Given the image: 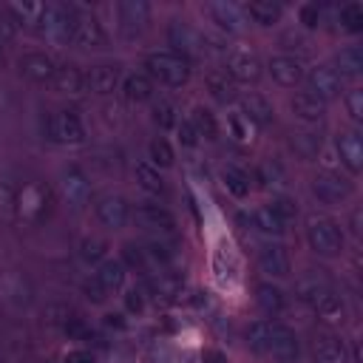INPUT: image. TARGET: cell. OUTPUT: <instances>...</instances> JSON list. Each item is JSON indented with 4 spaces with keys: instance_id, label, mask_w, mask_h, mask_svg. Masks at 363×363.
I'll use <instances>...</instances> for the list:
<instances>
[{
    "instance_id": "obj_1",
    "label": "cell",
    "mask_w": 363,
    "mask_h": 363,
    "mask_svg": "<svg viewBox=\"0 0 363 363\" xmlns=\"http://www.w3.org/2000/svg\"><path fill=\"white\" fill-rule=\"evenodd\" d=\"M247 343L275 360H295L298 357V335L278 320H255L247 326Z\"/></svg>"
},
{
    "instance_id": "obj_2",
    "label": "cell",
    "mask_w": 363,
    "mask_h": 363,
    "mask_svg": "<svg viewBox=\"0 0 363 363\" xmlns=\"http://www.w3.org/2000/svg\"><path fill=\"white\" fill-rule=\"evenodd\" d=\"M295 295H298L312 312H318V315L326 318V320L343 318V298L337 295V289H335L332 284H326V281H320V278H303V281H298Z\"/></svg>"
},
{
    "instance_id": "obj_3",
    "label": "cell",
    "mask_w": 363,
    "mask_h": 363,
    "mask_svg": "<svg viewBox=\"0 0 363 363\" xmlns=\"http://www.w3.org/2000/svg\"><path fill=\"white\" fill-rule=\"evenodd\" d=\"M306 244L320 258H337L343 252L346 235L343 227L329 216H309L306 218Z\"/></svg>"
},
{
    "instance_id": "obj_4",
    "label": "cell",
    "mask_w": 363,
    "mask_h": 363,
    "mask_svg": "<svg viewBox=\"0 0 363 363\" xmlns=\"http://www.w3.org/2000/svg\"><path fill=\"white\" fill-rule=\"evenodd\" d=\"M190 62L176 51H150L145 57V74L167 88H182L190 82Z\"/></svg>"
},
{
    "instance_id": "obj_5",
    "label": "cell",
    "mask_w": 363,
    "mask_h": 363,
    "mask_svg": "<svg viewBox=\"0 0 363 363\" xmlns=\"http://www.w3.org/2000/svg\"><path fill=\"white\" fill-rule=\"evenodd\" d=\"M37 28L40 34L48 40V43H68L71 40V28H74V9L71 6H62V3H48L43 6V14L37 20Z\"/></svg>"
},
{
    "instance_id": "obj_6",
    "label": "cell",
    "mask_w": 363,
    "mask_h": 363,
    "mask_svg": "<svg viewBox=\"0 0 363 363\" xmlns=\"http://www.w3.org/2000/svg\"><path fill=\"white\" fill-rule=\"evenodd\" d=\"M309 190H312V196H315L320 204L337 207V204H343V201L354 193V184H352L346 176L335 173V170H320V173L312 176Z\"/></svg>"
},
{
    "instance_id": "obj_7",
    "label": "cell",
    "mask_w": 363,
    "mask_h": 363,
    "mask_svg": "<svg viewBox=\"0 0 363 363\" xmlns=\"http://www.w3.org/2000/svg\"><path fill=\"white\" fill-rule=\"evenodd\" d=\"M167 43L187 62L207 54V37L199 28H193L190 23H184V20H170V26H167Z\"/></svg>"
},
{
    "instance_id": "obj_8",
    "label": "cell",
    "mask_w": 363,
    "mask_h": 363,
    "mask_svg": "<svg viewBox=\"0 0 363 363\" xmlns=\"http://www.w3.org/2000/svg\"><path fill=\"white\" fill-rule=\"evenodd\" d=\"M303 79H306V91L309 94H315L318 99H323V102H329V99H335L340 91H343V77L337 74V68L332 65V62H318V65H312L306 74H303Z\"/></svg>"
},
{
    "instance_id": "obj_9",
    "label": "cell",
    "mask_w": 363,
    "mask_h": 363,
    "mask_svg": "<svg viewBox=\"0 0 363 363\" xmlns=\"http://www.w3.org/2000/svg\"><path fill=\"white\" fill-rule=\"evenodd\" d=\"M71 43L82 45V48H94V51H102L108 48V34H105V26L88 14V11H77L74 9V28H71Z\"/></svg>"
},
{
    "instance_id": "obj_10",
    "label": "cell",
    "mask_w": 363,
    "mask_h": 363,
    "mask_svg": "<svg viewBox=\"0 0 363 363\" xmlns=\"http://www.w3.org/2000/svg\"><path fill=\"white\" fill-rule=\"evenodd\" d=\"M45 130H48V139L57 142V145H79V142H85V128H82L79 116L71 113V111L51 113Z\"/></svg>"
},
{
    "instance_id": "obj_11",
    "label": "cell",
    "mask_w": 363,
    "mask_h": 363,
    "mask_svg": "<svg viewBox=\"0 0 363 363\" xmlns=\"http://www.w3.org/2000/svg\"><path fill=\"white\" fill-rule=\"evenodd\" d=\"M60 193L62 199L74 207V210H82L91 199V184H88V176L77 167V164H65L60 170Z\"/></svg>"
},
{
    "instance_id": "obj_12",
    "label": "cell",
    "mask_w": 363,
    "mask_h": 363,
    "mask_svg": "<svg viewBox=\"0 0 363 363\" xmlns=\"http://www.w3.org/2000/svg\"><path fill=\"white\" fill-rule=\"evenodd\" d=\"M130 216H133V221H136L139 227H145V230H150V233L170 235V233L176 230V216H173L167 207L156 204V201H142V204H136V210H130Z\"/></svg>"
},
{
    "instance_id": "obj_13",
    "label": "cell",
    "mask_w": 363,
    "mask_h": 363,
    "mask_svg": "<svg viewBox=\"0 0 363 363\" xmlns=\"http://www.w3.org/2000/svg\"><path fill=\"white\" fill-rule=\"evenodd\" d=\"M233 82H241V85H255L261 79V60L247 51V48H235L227 54V71H224Z\"/></svg>"
},
{
    "instance_id": "obj_14",
    "label": "cell",
    "mask_w": 363,
    "mask_h": 363,
    "mask_svg": "<svg viewBox=\"0 0 363 363\" xmlns=\"http://www.w3.org/2000/svg\"><path fill=\"white\" fill-rule=\"evenodd\" d=\"M116 14H119V28L128 40L139 37L150 23V6L145 0H122L116 6Z\"/></svg>"
},
{
    "instance_id": "obj_15",
    "label": "cell",
    "mask_w": 363,
    "mask_h": 363,
    "mask_svg": "<svg viewBox=\"0 0 363 363\" xmlns=\"http://www.w3.org/2000/svg\"><path fill=\"white\" fill-rule=\"evenodd\" d=\"M207 14L224 34H244V28H247V17L238 3H227V0L207 3Z\"/></svg>"
},
{
    "instance_id": "obj_16",
    "label": "cell",
    "mask_w": 363,
    "mask_h": 363,
    "mask_svg": "<svg viewBox=\"0 0 363 363\" xmlns=\"http://www.w3.org/2000/svg\"><path fill=\"white\" fill-rule=\"evenodd\" d=\"M267 68H269V77L284 88H295L306 74L301 57H295V54H272L267 60Z\"/></svg>"
},
{
    "instance_id": "obj_17",
    "label": "cell",
    "mask_w": 363,
    "mask_h": 363,
    "mask_svg": "<svg viewBox=\"0 0 363 363\" xmlns=\"http://www.w3.org/2000/svg\"><path fill=\"white\" fill-rule=\"evenodd\" d=\"M312 360L315 363H349L346 340L335 332H318L312 340Z\"/></svg>"
},
{
    "instance_id": "obj_18",
    "label": "cell",
    "mask_w": 363,
    "mask_h": 363,
    "mask_svg": "<svg viewBox=\"0 0 363 363\" xmlns=\"http://www.w3.org/2000/svg\"><path fill=\"white\" fill-rule=\"evenodd\" d=\"M96 218H99L105 227H111V230L125 227L128 218H130V204H128V199L119 196V193L102 196V199L96 201Z\"/></svg>"
},
{
    "instance_id": "obj_19",
    "label": "cell",
    "mask_w": 363,
    "mask_h": 363,
    "mask_svg": "<svg viewBox=\"0 0 363 363\" xmlns=\"http://www.w3.org/2000/svg\"><path fill=\"white\" fill-rule=\"evenodd\" d=\"M337 156L343 162V167L349 173H360L363 170V139L360 130H340L337 133Z\"/></svg>"
},
{
    "instance_id": "obj_20",
    "label": "cell",
    "mask_w": 363,
    "mask_h": 363,
    "mask_svg": "<svg viewBox=\"0 0 363 363\" xmlns=\"http://www.w3.org/2000/svg\"><path fill=\"white\" fill-rule=\"evenodd\" d=\"M119 65L116 62H96L85 71V88L94 94H113L119 85Z\"/></svg>"
},
{
    "instance_id": "obj_21",
    "label": "cell",
    "mask_w": 363,
    "mask_h": 363,
    "mask_svg": "<svg viewBox=\"0 0 363 363\" xmlns=\"http://www.w3.org/2000/svg\"><path fill=\"white\" fill-rule=\"evenodd\" d=\"M252 128H269L272 119H275V108L267 96L261 94H250V96H241V111H238Z\"/></svg>"
},
{
    "instance_id": "obj_22",
    "label": "cell",
    "mask_w": 363,
    "mask_h": 363,
    "mask_svg": "<svg viewBox=\"0 0 363 363\" xmlns=\"http://www.w3.org/2000/svg\"><path fill=\"white\" fill-rule=\"evenodd\" d=\"M20 71L31 79V82H51L54 79V71H57V65H54V60L45 54V51H28V54H23L20 57Z\"/></svg>"
},
{
    "instance_id": "obj_23",
    "label": "cell",
    "mask_w": 363,
    "mask_h": 363,
    "mask_svg": "<svg viewBox=\"0 0 363 363\" xmlns=\"http://www.w3.org/2000/svg\"><path fill=\"white\" fill-rule=\"evenodd\" d=\"M289 111H292V116H298L301 122L315 125V122H320V119L326 116V102L318 99V96L309 94V91H298V94L289 99Z\"/></svg>"
},
{
    "instance_id": "obj_24",
    "label": "cell",
    "mask_w": 363,
    "mask_h": 363,
    "mask_svg": "<svg viewBox=\"0 0 363 363\" xmlns=\"http://www.w3.org/2000/svg\"><path fill=\"white\" fill-rule=\"evenodd\" d=\"M258 267H261V272H267L272 278H284V275H289L292 261L281 244H264L258 250Z\"/></svg>"
},
{
    "instance_id": "obj_25",
    "label": "cell",
    "mask_w": 363,
    "mask_h": 363,
    "mask_svg": "<svg viewBox=\"0 0 363 363\" xmlns=\"http://www.w3.org/2000/svg\"><path fill=\"white\" fill-rule=\"evenodd\" d=\"M241 9H244V17H250L252 23H258V26H264V28L278 26L281 17H284V6L275 3V0H250V3L241 6Z\"/></svg>"
},
{
    "instance_id": "obj_26",
    "label": "cell",
    "mask_w": 363,
    "mask_h": 363,
    "mask_svg": "<svg viewBox=\"0 0 363 363\" xmlns=\"http://www.w3.org/2000/svg\"><path fill=\"white\" fill-rule=\"evenodd\" d=\"M17 207L23 213V218H31L37 221L43 213H45V190L40 184H28L17 193Z\"/></svg>"
},
{
    "instance_id": "obj_27",
    "label": "cell",
    "mask_w": 363,
    "mask_h": 363,
    "mask_svg": "<svg viewBox=\"0 0 363 363\" xmlns=\"http://www.w3.org/2000/svg\"><path fill=\"white\" fill-rule=\"evenodd\" d=\"M94 278L102 284V289H105L108 295H113V292H119V289L125 286V264L116 261V258H105V261L96 267Z\"/></svg>"
},
{
    "instance_id": "obj_28",
    "label": "cell",
    "mask_w": 363,
    "mask_h": 363,
    "mask_svg": "<svg viewBox=\"0 0 363 363\" xmlns=\"http://www.w3.org/2000/svg\"><path fill=\"white\" fill-rule=\"evenodd\" d=\"M255 303H258L267 315H278V312L286 309V295H284V289H281L278 284L261 281V284L255 286Z\"/></svg>"
},
{
    "instance_id": "obj_29",
    "label": "cell",
    "mask_w": 363,
    "mask_h": 363,
    "mask_svg": "<svg viewBox=\"0 0 363 363\" xmlns=\"http://www.w3.org/2000/svg\"><path fill=\"white\" fill-rule=\"evenodd\" d=\"M54 88L60 91V94H82L85 91V71L79 68V65H60L57 71H54Z\"/></svg>"
},
{
    "instance_id": "obj_30",
    "label": "cell",
    "mask_w": 363,
    "mask_h": 363,
    "mask_svg": "<svg viewBox=\"0 0 363 363\" xmlns=\"http://www.w3.org/2000/svg\"><path fill=\"white\" fill-rule=\"evenodd\" d=\"M221 182H224L227 193L235 196V199H247L250 190H252V176L244 167H238V164H227L221 170Z\"/></svg>"
},
{
    "instance_id": "obj_31",
    "label": "cell",
    "mask_w": 363,
    "mask_h": 363,
    "mask_svg": "<svg viewBox=\"0 0 363 363\" xmlns=\"http://www.w3.org/2000/svg\"><path fill=\"white\" fill-rule=\"evenodd\" d=\"M122 96L128 102H147L153 96V79L147 74H128L122 79Z\"/></svg>"
},
{
    "instance_id": "obj_32",
    "label": "cell",
    "mask_w": 363,
    "mask_h": 363,
    "mask_svg": "<svg viewBox=\"0 0 363 363\" xmlns=\"http://www.w3.org/2000/svg\"><path fill=\"white\" fill-rule=\"evenodd\" d=\"M335 68H337V74L346 79V77H357L360 71H363V51H360V45H343L337 54H335V62H332Z\"/></svg>"
},
{
    "instance_id": "obj_33",
    "label": "cell",
    "mask_w": 363,
    "mask_h": 363,
    "mask_svg": "<svg viewBox=\"0 0 363 363\" xmlns=\"http://www.w3.org/2000/svg\"><path fill=\"white\" fill-rule=\"evenodd\" d=\"M244 221H247V227H252L255 233H264V235H269V238L284 235V224H281L267 207H255Z\"/></svg>"
},
{
    "instance_id": "obj_34",
    "label": "cell",
    "mask_w": 363,
    "mask_h": 363,
    "mask_svg": "<svg viewBox=\"0 0 363 363\" xmlns=\"http://www.w3.org/2000/svg\"><path fill=\"white\" fill-rule=\"evenodd\" d=\"M289 145L303 162H312L320 153V136L315 130H292L289 133Z\"/></svg>"
},
{
    "instance_id": "obj_35",
    "label": "cell",
    "mask_w": 363,
    "mask_h": 363,
    "mask_svg": "<svg viewBox=\"0 0 363 363\" xmlns=\"http://www.w3.org/2000/svg\"><path fill=\"white\" fill-rule=\"evenodd\" d=\"M190 125L196 128L199 139H216V133H218V122H216L213 111L204 108V105H193V111H190Z\"/></svg>"
},
{
    "instance_id": "obj_36",
    "label": "cell",
    "mask_w": 363,
    "mask_h": 363,
    "mask_svg": "<svg viewBox=\"0 0 363 363\" xmlns=\"http://www.w3.org/2000/svg\"><path fill=\"white\" fill-rule=\"evenodd\" d=\"M337 23H340V28L349 31V34L363 31V6H360V3H343V6L337 9Z\"/></svg>"
},
{
    "instance_id": "obj_37",
    "label": "cell",
    "mask_w": 363,
    "mask_h": 363,
    "mask_svg": "<svg viewBox=\"0 0 363 363\" xmlns=\"http://www.w3.org/2000/svg\"><path fill=\"white\" fill-rule=\"evenodd\" d=\"M147 159H150V164L159 170V167H173L176 153H173V147H170V142H167V139L156 136V139L147 145Z\"/></svg>"
},
{
    "instance_id": "obj_38",
    "label": "cell",
    "mask_w": 363,
    "mask_h": 363,
    "mask_svg": "<svg viewBox=\"0 0 363 363\" xmlns=\"http://www.w3.org/2000/svg\"><path fill=\"white\" fill-rule=\"evenodd\" d=\"M136 184H139L145 193H162V190H164V179H162V173H159L150 162L136 164Z\"/></svg>"
},
{
    "instance_id": "obj_39",
    "label": "cell",
    "mask_w": 363,
    "mask_h": 363,
    "mask_svg": "<svg viewBox=\"0 0 363 363\" xmlns=\"http://www.w3.org/2000/svg\"><path fill=\"white\" fill-rule=\"evenodd\" d=\"M6 9L17 26H37L43 14V3H9Z\"/></svg>"
},
{
    "instance_id": "obj_40",
    "label": "cell",
    "mask_w": 363,
    "mask_h": 363,
    "mask_svg": "<svg viewBox=\"0 0 363 363\" xmlns=\"http://www.w3.org/2000/svg\"><path fill=\"white\" fill-rule=\"evenodd\" d=\"M267 210H269L281 224H286V221H292V218L298 216V201H295L292 196H286V193H278V196L269 199Z\"/></svg>"
},
{
    "instance_id": "obj_41",
    "label": "cell",
    "mask_w": 363,
    "mask_h": 363,
    "mask_svg": "<svg viewBox=\"0 0 363 363\" xmlns=\"http://www.w3.org/2000/svg\"><path fill=\"white\" fill-rule=\"evenodd\" d=\"M145 252H147L150 261H156V264L164 267V264H170L176 258V244L167 241V238H153V241L145 244Z\"/></svg>"
},
{
    "instance_id": "obj_42",
    "label": "cell",
    "mask_w": 363,
    "mask_h": 363,
    "mask_svg": "<svg viewBox=\"0 0 363 363\" xmlns=\"http://www.w3.org/2000/svg\"><path fill=\"white\" fill-rule=\"evenodd\" d=\"M122 264L130 267V269H136V272H147V269H150V258H147V252H145L139 244H133V241L122 244Z\"/></svg>"
},
{
    "instance_id": "obj_43",
    "label": "cell",
    "mask_w": 363,
    "mask_h": 363,
    "mask_svg": "<svg viewBox=\"0 0 363 363\" xmlns=\"http://www.w3.org/2000/svg\"><path fill=\"white\" fill-rule=\"evenodd\" d=\"M79 255L85 258V261H91V264H102L105 261V255H108V241L105 238H99V235H88V238H82V244H79Z\"/></svg>"
},
{
    "instance_id": "obj_44",
    "label": "cell",
    "mask_w": 363,
    "mask_h": 363,
    "mask_svg": "<svg viewBox=\"0 0 363 363\" xmlns=\"http://www.w3.org/2000/svg\"><path fill=\"white\" fill-rule=\"evenodd\" d=\"M207 91L216 96V99H221V102H227V99H233V79L224 74V71H213L210 77H207Z\"/></svg>"
},
{
    "instance_id": "obj_45",
    "label": "cell",
    "mask_w": 363,
    "mask_h": 363,
    "mask_svg": "<svg viewBox=\"0 0 363 363\" xmlns=\"http://www.w3.org/2000/svg\"><path fill=\"white\" fill-rule=\"evenodd\" d=\"M298 23L303 28H320L323 23V9L318 3H301L298 6Z\"/></svg>"
},
{
    "instance_id": "obj_46",
    "label": "cell",
    "mask_w": 363,
    "mask_h": 363,
    "mask_svg": "<svg viewBox=\"0 0 363 363\" xmlns=\"http://www.w3.org/2000/svg\"><path fill=\"white\" fill-rule=\"evenodd\" d=\"M153 122H156L159 128H173V125H176V108H173V102L159 99V102L153 105Z\"/></svg>"
},
{
    "instance_id": "obj_47",
    "label": "cell",
    "mask_w": 363,
    "mask_h": 363,
    "mask_svg": "<svg viewBox=\"0 0 363 363\" xmlns=\"http://www.w3.org/2000/svg\"><path fill=\"white\" fill-rule=\"evenodd\" d=\"M343 105H346V113H349L354 122L363 119V91H360V88H349L346 96H343Z\"/></svg>"
},
{
    "instance_id": "obj_48",
    "label": "cell",
    "mask_w": 363,
    "mask_h": 363,
    "mask_svg": "<svg viewBox=\"0 0 363 363\" xmlns=\"http://www.w3.org/2000/svg\"><path fill=\"white\" fill-rule=\"evenodd\" d=\"M82 295H85L91 303H105V301H108V292L102 289V284H99L94 275L82 281Z\"/></svg>"
},
{
    "instance_id": "obj_49",
    "label": "cell",
    "mask_w": 363,
    "mask_h": 363,
    "mask_svg": "<svg viewBox=\"0 0 363 363\" xmlns=\"http://www.w3.org/2000/svg\"><path fill=\"white\" fill-rule=\"evenodd\" d=\"M14 204H17V190H14V184H11L6 176H0V213H9Z\"/></svg>"
},
{
    "instance_id": "obj_50",
    "label": "cell",
    "mask_w": 363,
    "mask_h": 363,
    "mask_svg": "<svg viewBox=\"0 0 363 363\" xmlns=\"http://www.w3.org/2000/svg\"><path fill=\"white\" fill-rule=\"evenodd\" d=\"M230 130H233V136H235V139H241V142L252 139V125H250L238 111L230 116Z\"/></svg>"
},
{
    "instance_id": "obj_51",
    "label": "cell",
    "mask_w": 363,
    "mask_h": 363,
    "mask_svg": "<svg viewBox=\"0 0 363 363\" xmlns=\"http://www.w3.org/2000/svg\"><path fill=\"white\" fill-rule=\"evenodd\" d=\"M176 130H179V142L184 145V147H196L201 139H199V133H196V128L190 125V119H184V122H179L176 125Z\"/></svg>"
},
{
    "instance_id": "obj_52",
    "label": "cell",
    "mask_w": 363,
    "mask_h": 363,
    "mask_svg": "<svg viewBox=\"0 0 363 363\" xmlns=\"http://www.w3.org/2000/svg\"><path fill=\"white\" fill-rule=\"evenodd\" d=\"M125 309L133 312V315H139V312L145 309V292H142L139 286H130V289L125 292Z\"/></svg>"
},
{
    "instance_id": "obj_53",
    "label": "cell",
    "mask_w": 363,
    "mask_h": 363,
    "mask_svg": "<svg viewBox=\"0 0 363 363\" xmlns=\"http://www.w3.org/2000/svg\"><path fill=\"white\" fill-rule=\"evenodd\" d=\"M14 34H17V23L11 20L9 9H6V6H0V43H3V40H11Z\"/></svg>"
},
{
    "instance_id": "obj_54",
    "label": "cell",
    "mask_w": 363,
    "mask_h": 363,
    "mask_svg": "<svg viewBox=\"0 0 363 363\" xmlns=\"http://www.w3.org/2000/svg\"><path fill=\"white\" fill-rule=\"evenodd\" d=\"M62 363H96V354L91 349H71V352H65Z\"/></svg>"
},
{
    "instance_id": "obj_55",
    "label": "cell",
    "mask_w": 363,
    "mask_h": 363,
    "mask_svg": "<svg viewBox=\"0 0 363 363\" xmlns=\"http://www.w3.org/2000/svg\"><path fill=\"white\" fill-rule=\"evenodd\" d=\"M204 363H227V357H224L218 349H207V352H204Z\"/></svg>"
},
{
    "instance_id": "obj_56",
    "label": "cell",
    "mask_w": 363,
    "mask_h": 363,
    "mask_svg": "<svg viewBox=\"0 0 363 363\" xmlns=\"http://www.w3.org/2000/svg\"><path fill=\"white\" fill-rule=\"evenodd\" d=\"M105 323H108V326H125V320H122L119 312H108V315H105Z\"/></svg>"
},
{
    "instance_id": "obj_57",
    "label": "cell",
    "mask_w": 363,
    "mask_h": 363,
    "mask_svg": "<svg viewBox=\"0 0 363 363\" xmlns=\"http://www.w3.org/2000/svg\"><path fill=\"white\" fill-rule=\"evenodd\" d=\"M357 224H360V210H354V213H352V233H354V235L360 233V227H357Z\"/></svg>"
},
{
    "instance_id": "obj_58",
    "label": "cell",
    "mask_w": 363,
    "mask_h": 363,
    "mask_svg": "<svg viewBox=\"0 0 363 363\" xmlns=\"http://www.w3.org/2000/svg\"><path fill=\"white\" fill-rule=\"evenodd\" d=\"M0 62H3V51H0Z\"/></svg>"
}]
</instances>
